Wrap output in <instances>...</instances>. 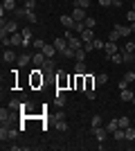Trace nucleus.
I'll use <instances>...</instances> for the list:
<instances>
[{"label": "nucleus", "instance_id": "1", "mask_svg": "<svg viewBox=\"0 0 135 151\" xmlns=\"http://www.w3.org/2000/svg\"><path fill=\"white\" fill-rule=\"evenodd\" d=\"M18 131L20 129H11L9 124H2L0 126V140H2V142H5V140H14L18 135Z\"/></svg>", "mask_w": 135, "mask_h": 151}, {"label": "nucleus", "instance_id": "2", "mask_svg": "<svg viewBox=\"0 0 135 151\" xmlns=\"http://www.w3.org/2000/svg\"><path fill=\"white\" fill-rule=\"evenodd\" d=\"M0 25H2V29L5 32H9V34H16V29H18V20L16 18H9V20H0Z\"/></svg>", "mask_w": 135, "mask_h": 151}, {"label": "nucleus", "instance_id": "3", "mask_svg": "<svg viewBox=\"0 0 135 151\" xmlns=\"http://www.w3.org/2000/svg\"><path fill=\"white\" fill-rule=\"evenodd\" d=\"M92 133H95L97 142H104V140H106V135H108V131H106V126H95V129H92Z\"/></svg>", "mask_w": 135, "mask_h": 151}, {"label": "nucleus", "instance_id": "4", "mask_svg": "<svg viewBox=\"0 0 135 151\" xmlns=\"http://www.w3.org/2000/svg\"><path fill=\"white\" fill-rule=\"evenodd\" d=\"M70 16L74 20H86V18H88V16H86V9H84V7H77V5H74V9H72Z\"/></svg>", "mask_w": 135, "mask_h": 151}, {"label": "nucleus", "instance_id": "5", "mask_svg": "<svg viewBox=\"0 0 135 151\" xmlns=\"http://www.w3.org/2000/svg\"><path fill=\"white\" fill-rule=\"evenodd\" d=\"M41 72H43L41 68H36L32 72V86H34V88H36V86H43V75H41Z\"/></svg>", "mask_w": 135, "mask_h": 151}, {"label": "nucleus", "instance_id": "6", "mask_svg": "<svg viewBox=\"0 0 135 151\" xmlns=\"http://www.w3.org/2000/svg\"><path fill=\"white\" fill-rule=\"evenodd\" d=\"M2 61H5V63H14V61H18V57H16V52L2 47Z\"/></svg>", "mask_w": 135, "mask_h": 151}, {"label": "nucleus", "instance_id": "7", "mask_svg": "<svg viewBox=\"0 0 135 151\" xmlns=\"http://www.w3.org/2000/svg\"><path fill=\"white\" fill-rule=\"evenodd\" d=\"M61 25H63L65 29H72V32H74V25H77V20L72 18V16H61Z\"/></svg>", "mask_w": 135, "mask_h": 151}, {"label": "nucleus", "instance_id": "8", "mask_svg": "<svg viewBox=\"0 0 135 151\" xmlns=\"http://www.w3.org/2000/svg\"><path fill=\"white\" fill-rule=\"evenodd\" d=\"M54 47H56L59 54H61V52L68 47V38H65V36H56V38H54Z\"/></svg>", "mask_w": 135, "mask_h": 151}, {"label": "nucleus", "instance_id": "9", "mask_svg": "<svg viewBox=\"0 0 135 151\" xmlns=\"http://www.w3.org/2000/svg\"><path fill=\"white\" fill-rule=\"evenodd\" d=\"M104 50H106V57H108V59H113V54H117V52H119V47L115 45V41H108Z\"/></svg>", "mask_w": 135, "mask_h": 151}, {"label": "nucleus", "instance_id": "10", "mask_svg": "<svg viewBox=\"0 0 135 151\" xmlns=\"http://www.w3.org/2000/svg\"><path fill=\"white\" fill-rule=\"evenodd\" d=\"M45 61H47V57H45L41 50H39V54H34V57H32V63L36 65V68H43V63H45Z\"/></svg>", "mask_w": 135, "mask_h": 151}, {"label": "nucleus", "instance_id": "11", "mask_svg": "<svg viewBox=\"0 0 135 151\" xmlns=\"http://www.w3.org/2000/svg\"><path fill=\"white\" fill-rule=\"evenodd\" d=\"M79 36H81V41H84V43H90V41H95V29H88V27H86Z\"/></svg>", "mask_w": 135, "mask_h": 151}, {"label": "nucleus", "instance_id": "12", "mask_svg": "<svg viewBox=\"0 0 135 151\" xmlns=\"http://www.w3.org/2000/svg\"><path fill=\"white\" fill-rule=\"evenodd\" d=\"M0 41H2V47H9L11 45V34L5 29H0Z\"/></svg>", "mask_w": 135, "mask_h": 151}, {"label": "nucleus", "instance_id": "13", "mask_svg": "<svg viewBox=\"0 0 135 151\" xmlns=\"http://www.w3.org/2000/svg\"><path fill=\"white\" fill-rule=\"evenodd\" d=\"M2 9L5 12H9V14H14L18 7H16V0H2Z\"/></svg>", "mask_w": 135, "mask_h": 151}, {"label": "nucleus", "instance_id": "14", "mask_svg": "<svg viewBox=\"0 0 135 151\" xmlns=\"http://www.w3.org/2000/svg\"><path fill=\"white\" fill-rule=\"evenodd\" d=\"M41 52H43V54H45V57H47V59H54V54H56V47H54V43H52V45H45V47H43V50H41Z\"/></svg>", "mask_w": 135, "mask_h": 151}, {"label": "nucleus", "instance_id": "15", "mask_svg": "<svg viewBox=\"0 0 135 151\" xmlns=\"http://www.w3.org/2000/svg\"><path fill=\"white\" fill-rule=\"evenodd\" d=\"M133 90H129V88H124V90H119V99L122 101H133Z\"/></svg>", "mask_w": 135, "mask_h": 151}, {"label": "nucleus", "instance_id": "16", "mask_svg": "<svg viewBox=\"0 0 135 151\" xmlns=\"http://www.w3.org/2000/svg\"><path fill=\"white\" fill-rule=\"evenodd\" d=\"M23 43H25L23 34H18V32H16V34H11V45H14V47H20Z\"/></svg>", "mask_w": 135, "mask_h": 151}, {"label": "nucleus", "instance_id": "17", "mask_svg": "<svg viewBox=\"0 0 135 151\" xmlns=\"http://www.w3.org/2000/svg\"><path fill=\"white\" fill-rule=\"evenodd\" d=\"M43 72H54V70H56V63H54V59H47V61L43 63Z\"/></svg>", "mask_w": 135, "mask_h": 151}, {"label": "nucleus", "instance_id": "18", "mask_svg": "<svg viewBox=\"0 0 135 151\" xmlns=\"http://www.w3.org/2000/svg\"><path fill=\"white\" fill-rule=\"evenodd\" d=\"M0 120H2V124H7V122L11 120V108H9V106L0 111Z\"/></svg>", "mask_w": 135, "mask_h": 151}, {"label": "nucleus", "instance_id": "19", "mask_svg": "<svg viewBox=\"0 0 135 151\" xmlns=\"http://www.w3.org/2000/svg\"><path fill=\"white\" fill-rule=\"evenodd\" d=\"M115 29L122 34V36H131L133 32H131V25H115Z\"/></svg>", "mask_w": 135, "mask_h": 151}, {"label": "nucleus", "instance_id": "20", "mask_svg": "<svg viewBox=\"0 0 135 151\" xmlns=\"http://www.w3.org/2000/svg\"><path fill=\"white\" fill-rule=\"evenodd\" d=\"M65 101H68V99H65V93L56 88V106H59V108H61V106H65Z\"/></svg>", "mask_w": 135, "mask_h": 151}, {"label": "nucleus", "instance_id": "21", "mask_svg": "<svg viewBox=\"0 0 135 151\" xmlns=\"http://www.w3.org/2000/svg\"><path fill=\"white\" fill-rule=\"evenodd\" d=\"M7 106L11 108V111H23V99H11Z\"/></svg>", "mask_w": 135, "mask_h": 151}, {"label": "nucleus", "instance_id": "22", "mask_svg": "<svg viewBox=\"0 0 135 151\" xmlns=\"http://www.w3.org/2000/svg\"><path fill=\"white\" fill-rule=\"evenodd\" d=\"M74 72H77V75H86V72H88V68H86V61H77V65H74Z\"/></svg>", "mask_w": 135, "mask_h": 151}, {"label": "nucleus", "instance_id": "23", "mask_svg": "<svg viewBox=\"0 0 135 151\" xmlns=\"http://www.w3.org/2000/svg\"><path fill=\"white\" fill-rule=\"evenodd\" d=\"M61 57H65V59H74V57H77V50H72L70 45H68V47L61 52Z\"/></svg>", "mask_w": 135, "mask_h": 151}, {"label": "nucleus", "instance_id": "24", "mask_svg": "<svg viewBox=\"0 0 135 151\" xmlns=\"http://www.w3.org/2000/svg\"><path fill=\"white\" fill-rule=\"evenodd\" d=\"M29 61H32V57H29V54H20V57H18V61H16V63H18L20 68H25V65H27Z\"/></svg>", "mask_w": 135, "mask_h": 151}, {"label": "nucleus", "instance_id": "25", "mask_svg": "<svg viewBox=\"0 0 135 151\" xmlns=\"http://www.w3.org/2000/svg\"><path fill=\"white\" fill-rule=\"evenodd\" d=\"M115 129H119V120H115V117H113V120H110L108 124H106V131H108V133H113Z\"/></svg>", "mask_w": 135, "mask_h": 151}, {"label": "nucleus", "instance_id": "26", "mask_svg": "<svg viewBox=\"0 0 135 151\" xmlns=\"http://www.w3.org/2000/svg\"><path fill=\"white\" fill-rule=\"evenodd\" d=\"M20 34H23V38H25V41H34V32H32V27H23V32H20Z\"/></svg>", "mask_w": 135, "mask_h": 151}, {"label": "nucleus", "instance_id": "27", "mask_svg": "<svg viewBox=\"0 0 135 151\" xmlns=\"http://www.w3.org/2000/svg\"><path fill=\"white\" fill-rule=\"evenodd\" d=\"M95 79H97V86H104V83L108 81V75H106V72H99Z\"/></svg>", "mask_w": 135, "mask_h": 151}, {"label": "nucleus", "instance_id": "28", "mask_svg": "<svg viewBox=\"0 0 135 151\" xmlns=\"http://www.w3.org/2000/svg\"><path fill=\"white\" fill-rule=\"evenodd\" d=\"M32 45H34V47H36V50H43V47H45V45H47V43H45L43 38H34V41H32Z\"/></svg>", "mask_w": 135, "mask_h": 151}, {"label": "nucleus", "instance_id": "29", "mask_svg": "<svg viewBox=\"0 0 135 151\" xmlns=\"http://www.w3.org/2000/svg\"><path fill=\"white\" fill-rule=\"evenodd\" d=\"M86 57H88V52H86L84 47H79V50H77V57H74V59H77V61H86Z\"/></svg>", "mask_w": 135, "mask_h": 151}, {"label": "nucleus", "instance_id": "30", "mask_svg": "<svg viewBox=\"0 0 135 151\" xmlns=\"http://www.w3.org/2000/svg\"><path fill=\"white\" fill-rule=\"evenodd\" d=\"M122 57H124V63L135 61V54H133V52H126V50H124V52H122Z\"/></svg>", "mask_w": 135, "mask_h": 151}, {"label": "nucleus", "instance_id": "31", "mask_svg": "<svg viewBox=\"0 0 135 151\" xmlns=\"http://www.w3.org/2000/svg\"><path fill=\"white\" fill-rule=\"evenodd\" d=\"M126 140H129V142H133V140H135V129H133V126L126 129Z\"/></svg>", "mask_w": 135, "mask_h": 151}, {"label": "nucleus", "instance_id": "32", "mask_svg": "<svg viewBox=\"0 0 135 151\" xmlns=\"http://www.w3.org/2000/svg\"><path fill=\"white\" fill-rule=\"evenodd\" d=\"M119 36H122V34H119V32H117L115 27H113V29H110V34H108V41H117Z\"/></svg>", "mask_w": 135, "mask_h": 151}, {"label": "nucleus", "instance_id": "33", "mask_svg": "<svg viewBox=\"0 0 135 151\" xmlns=\"http://www.w3.org/2000/svg\"><path fill=\"white\" fill-rule=\"evenodd\" d=\"M119 126H122V129H129V126H131V120L126 117V115H124V117H119Z\"/></svg>", "mask_w": 135, "mask_h": 151}, {"label": "nucleus", "instance_id": "34", "mask_svg": "<svg viewBox=\"0 0 135 151\" xmlns=\"http://www.w3.org/2000/svg\"><path fill=\"white\" fill-rule=\"evenodd\" d=\"M90 124H92V129H95V126H101V115H92V122H90Z\"/></svg>", "mask_w": 135, "mask_h": 151}, {"label": "nucleus", "instance_id": "35", "mask_svg": "<svg viewBox=\"0 0 135 151\" xmlns=\"http://www.w3.org/2000/svg\"><path fill=\"white\" fill-rule=\"evenodd\" d=\"M27 20H29V23H39V18H36V14L32 12V9H29V12H27V16H25Z\"/></svg>", "mask_w": 135, "mask_h": 151}, {"label": "nucleus", "instance_id": "36", "mask_svg": "<svg viewBox=\"0 0 135 151\" xmlns=\"http://www.w3.org/2000/svg\"><path fill=\"white\" fill-rule=\"evenodd\" d=\"M84 23H86V27H88V29H95V25H97V20H95V18H86Z\"/></svg>", "mask_w": 135, "mask_h": 151}, {"label": "nucleus", "instance_id": "37", "mask_svg": "<svg viewBox=\"0 0 135 151\" xmlns=\"http://www.w3.org/2000/svg\"><path fill=\"white\" fill-rule=\"evenodd\" d=\"M110 61L119 65V63H124V57H122V54H119V52H117V54H113V59H110Z\"/></svg>", "mask_w": 135, "mask_h": 151}, {"label": "nucleus", "instance_id": "38", "mask_svg": "<svg viewBox=\"0 0 135 151\" xmlns=\"http://www.w3.org/2000/svg\"><path fill=\"white\" fill-rule=\"evenodd\" d=\"M56 129H59V131H68V124H65V120H56Z\"/></svg>", "mask_w": 135, "mask_h": 151}, {"label": "nucleus", "instance_id": "39", "mask_svg": "<svg viewBox=\"0 0 135 151\" xmlns=\"http://www.w3.org/2000/svg\"><path fill=\"white\" fill-rule=\"evenodd\" d=\"M92 45H95V50H101V47H106V43H104V41H99V38H95V41H92Z\"/></svg>", "mask_w": 135, "mask_h": 151}, {"label": "nucleus", "instance_id": "40", "mask_svg": "<svg viewBox=\"0 0 135 151\" xmlns=\"http://www.w3.org/2000/svg\"><path fill=\"white\" fill-rule=\"evenodd\" d=\"M124 50H126V52H133V54H135V43H133V41H129V43L124 45Z\"/></svg>", "mask_w": 135, "mask_h": 151}, {"label": "nucleus", "instance_id": "41", "mask_svg": "<svg viewBox=\"0 0 135 151\" xmlns=\"http://www.w3.org/2000/svg\"><path fill=\"white\" fill-rule=\"evenodd\" d=\"M32 101H23V113H29V111H32Z\"/></svg>", "mask_w": 135, "mask_h": 151}, {"label": "nucleus", "instance_id": "42", "mask_svg": "<svg viewBox=\"0 0 135 151\" xmlns=\"http://www.w3.org/2000/svg\"><path fill=\"white\" fill-rule=\"evenodd\" d=\"M25 7L34 12V7H36V0H25Z\"/></svg>", "mask_w": 135, "mask_h": 151}, {"label": "nucleus", "instance_id": "43", "mask_svg": "<svg viewBox=\"0 0 135 151\" xmlns=\"http://www.w3.org/2000/svg\"><path fill=\"white\" fill-rule=\"evenodd\" d=\"M84 50L88 52V54H90L92 50H95V45H92V41H90V43H84Z\"/></svg>", "mask_w": 135, "mask_h": 151}, {"label": "nucleus", "instance_id": "44", "mask_svg": "<svg viewBox=\"0 0 135 151\" xmlns=\"http://www.w3.org/2000/svg\"><path fill=\"white\" fill-rule=\"evenodd\" d=\"M124 79H126V81H135V72H126V75H124Z\"/></svg>", "mask_w": 135, "mask_h": 151}, {"label": "nucleus", "instance_id": "45", "mask_svg": "<svg viewBox=\"0 0 135 151\" xmlns=\"http://www.w3.org/2000/svg\"><path fill=\"white\" fill-rule=\"evenodd\" d=\"M77 7H84V9H88V7H90V0H79Z\"/></svg>", "mask_w": 135, "mask_h": 151}, {"label": "nucleus", "instance_id": "46", "mask_svg": "<svg viewBox=\"0 0 135 151\" xmlns=\"http://www.w3.org/2000/svg\"><path fill=\"white\" fill-rule=\"evenodd\" d=\"M117 88H119V90H124V88H129V81H126V79H122V81L117 83Z\"/></svg>", "mask_w": 135, "mask_h": 151}, {"label": "nucleus", "instance_id": "47", "mask_svg": "<svg viewBox=\"0 0 135 151\" xmlns=\"http://www.w3.org/2000/svg\"><path fill=\"white\" fill-rule=\"evenodd\" d=\"M86 97H88V99H95V97H97L95 88H92V90H86Z\"/></svg>", "mask_w": 135, "mask_h": 151}, {"label": "nucleus", "instance_id": "48", "mask_svg": "<svg viewBox=\"0 0 135 151\" xmlns=\"http://www.w3.org/2000/svg\"><path fill=\"white\" fill-rule=\"evenodd\" d=\"M126 18H129L131 23H135V12H133V9H129V14H126Z\"/></svg>", "mask_w": 135, "mask_h": 151}, {"label": "nucleus", "instance_id": "49", "mask_svg": "<svg viewBox=\"0 0 135 151\" xmlns=\"http://www.w3.org/2000/svg\"><path fill=\"white\" fill-rule=\"evenodd\" d=\"M97 2H99L101 7H110V5H113V0H97Z\"/></svg>", "mask_w": 135, "mask_h": 151}, {"label": "nucleus", "instance_id": "50", "mask_svg": "<svg viewBox=\"0 0 135 151\" xmlns=\"http://www.w3.org/2000/svg\"><path fill=\"white\" fill-rule=\"evenodd\" d=\"M122 2L124 0H113V7H122Z\"/></svg>", "mask_w": 135, "mask_h": 151}, {"label": "nucleus", "instance_id": "51", "mask_svg": "<svg viewBox=\"0 0 135 151\" xmlns=\"http://www.w3.org/2000/svg\"><path fill=\"white\" fill-rule=\"evenodd\" d=\"M131 32H133V34H135V23H131Z\"/></svg>", "mask_w": 135, "mask_h": 151}, {"label": "nucleus", "instance_id": "52", "mask_svg": "<svg viewBox=\"0 0 135 151\" xmlns=\"http://www.w3.org/2000/svg\"><path fill=\"white\" fill-rule=\"evenodd\" d=\"M133 12H135V0H133Z\"/></svg>", "mask_w": 135, "mask_h": 151}, {"label": "nucleus", "instance_id": "53", "mask_svg": "<svg viewBox=\"0 0 135 151\" xmlns=\"http://www.w3.org/2000/svg\"><path fill=\"white\" fill-rule=\"evenodd\" d=\"M133 106H135V97H133Z\"/></svg>", "mask_w": 135, "mask_h": 151}, {"label": "nucleus", "instance_id": "54", "mask_svg": "<svg viewBox=\"0 0 135 151\" xmlns=\"http://www.w3.org/2000/svg\"><path fill=\"white\" fill-rule=\"evenodd\" d=\"M77 2H79V0H74V5H77Z\"/></svg>", "mask_w": 135, "mask_h": 151}]
</instances>
